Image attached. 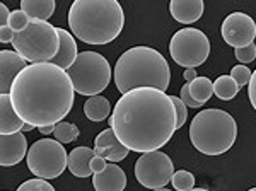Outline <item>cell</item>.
Returning a JSON list of instances; mask_svg holds the SVG:
<instances>
[{"instance_id":"6da1fadb","label":"cell","mask_w":256,"mask_h":191,"mask_svg":"<svg viewBox=\"0 0 256 191\" xmlns=\"http://www.w3.org/2000/svg\"><path fill=\"white\" fill-rule=\"evenodd\" d=\"M178 116L171 96L152 87L123 94L110 118L116 138L128 150L147 154L164 147L172 138Z\"/></svg>"},{"instance_id":"7a4b0ae2","label":"cell","mask_w":256,"mask_h":191,"mask_svg":"<svg viewBox=\"0 0 256 191\" xmlns=\"http://www.w3.org/2000/svg\"><path fill=\"white\" fill-rule=\"evenodd\" d=\"M9 96L19 118L41 128L64 122L74 106L76 89L64 68L32 64L18 76Z\"/></svg>"},{"instance_id":"3957f363","label":"cell","mask_w":256,"mask_h":191,"mask_svg":"<svg viewBox=\"0 0 256 191\" xmlns=\"http://www.w3.org/2000/svg\"><path fill=\"white\" fill-rule=\"evenodd\" d=\"M125 26V12L116 0H76L68 10V28L82 43L108 44Z\"/></svg>"},{"instance_id":"277c9868","label":"cell","mask_w":256,"mask_h":191,"mask_svg":"<svg viewBox=\"0 0 256 191\" xmlns=\"http://www.w3.org/2000/svg\"><path fill=\"white\" fill-rule=\"evenodd\" d=\"M114 84L122 94L140 87H152L166 92L171 84L168 60L158 50L134 46L126 50L114 65Z\"/></svg>"},{"instance_id":"5b68a950","label":"cell","mask_w":256,"mask_h":191,"mask_svg":"<svg viewBox=\"0 0 256 191\" xmlns=\"http://www.w3.org/2000/svg\"><path fill=\"white\" fill-rule=\"evenodd\" d=\"M238 123L224 110L210 108L193 116L190 123V140L204 156H222L236 142Z\"/></svg>"},{"instance_id":"8992f818","label":"cell","mask_w":256,"mask_h":191,"mask_svg":"<svg viewBox=\"0 0 256 191\" xmlns=\"http://www.w3.org/2000/svg\"><path fill=\"white\" fill-rule=\"evenodd\" d=\"M12 46L30 65L50 64L60 50L58 28L46 20H31L24 31L16 32Z\"/></svg>"},{"instance_id":"52a82bcc","label":"cell","mask_w":256,"mask_h":191,"mask_svg":"<svg viewBox=\"0 0 256 191\" xmlns=\"http://www.w3.org/2000/svg\"><path fill=\"white\" fill-rule=\"evenodd\" d=\"M111 72L110 62L96 52H80L76 64L67 70L76 92L88 98L99 96L108 87Z\"/></svg>"},{"instance_id":"ba28073f","label":"cell","mask_w":256,"mask_h":191,"mask_svg":"<svg viewBox=\"0 0 256 191\" xmlns=\"http://www.w3.org/2000/svg\"><path fill=\"white\" fill-rule=\"evenodd\" d=\"M28 168L41 180H56L68 168V154L64 144L55 138L36 140L26 156Z\"/></svg>"},{"instance_id":"9c48e42d","label":"cell","mask_w":256,"mask_h":191,"mask_svg":"<svg viewBox=\"0 0 256 191\" xmlns=\"http://www.w3.org/2000/svg\"><path fill=\"white\" fill-rule=\"evenodd\" d=\"M169 55L178 65L195 68L205 64L210 55V41L204 31L196 28H183L169 41Z\"/></svg>"},{"instance_id":"30bf717a","label":"cell","mask_w":256,"mask_h":191,"mask_svg":"<svg viewBox=\"0 0 256 191\" xmlns=\"http://www.w3.org/2000/svg\"><path fill=\"white\" fill-rule=\"evenodd\" d=\"M174 174V164L171 157L164 152H147L135 162V178L142 186L148 190L166 188Z\"/></svg>"},{"instance_id":"8fae6325","label":"cell","mask_w":256,"mask_h":191,"mask_svg":"<svg viewBox=\"0 0 256 191\" xmlns=\"http://www.w3.org/2000/svg\"><path fill=\"white\" fill-rule=\"evenodd\" d=\"M222 38L234 50L244 48L254 43L256 40V22L251 16L244 12H232L224 19L220 28Z\"/></svg>"},{"instance_id":"7c38bea8","label":"cell","mask_w":256,"mask_h":191,"mask_svg":"<svg viewBox=\"0 0 256 191\" xmlns=\"http://www.w3.org/2000/svg\"><path fill=\"white\" fill-rule=\"evenodd\" d=\"M128 148L116 138L113 128H106L94 138V156L102 157L108 162L116 164L128 157Z\"/></svg>"},{"instance_id":"4fadbf2b","label":"cell","mask_w":256,"mask_h":191,"mask_svg":"<svg viewBox=\"0 0 256 191\" xmlns=\"http://www.w3.org/2000/svg\"><path fill=\"white\" fill-rule=\"evenodd\" d=\"M0 166L2 168H12L18 166L24 156H28V140L22 132L12 135H0Z\"/></svg>"},{"instance_id":"5bb4252c","label":"cell","mask_w":256,"mask_h":191,"mask_svg":"<svg viewBox=\"0 0 256 191\" xmlns=\"http://www.w3.org/2000/svg\"><path fill=\"white\" fill-rule=\"evenodd\" d=\"M28 67V62L24 60L19 53L10 52V50H2L0 52V92L10 94L12 84L18 76Z\"/></svg>"},{"instance_id":"9a60e30c","label":"cell","mask_w":256,"mask_h":191,"mask_svg":"<svg viewBox=\"0 0 256 191\" xmlns=\"http://www.w3.org/2000/svg\"><path fill=\"white\" fill-rule=\"evenodd\" d=\"M92 186L96 191H123L126 188V174L120 166L108 162L102 172L92 174Z\"/></svg>"},{"instance_id":"2e32d148","label":"cell","mask_w":256,"mask_h":191,"mask_svg":"<svg viewBox=\"0 0 256 191\" xmlns=\"http://www.w3.org/2000/svg\"><path fill=\"white\" fill-rule=\"evenodd\" d=\"M205 4L202 0H171L169 12L181 24H193L204 16Z\"/></svg>"},{"instance_id":"e0dca14e","label":"cell","mask_w":256,"mask_h":191,"mask_svg":"<svg viewBox=\"0 0 256 191\" xmlns=\"http://www.w3.org/2000/svg\"><path fill=\"white\" fill-rule=\"evenodd\" d=\"M58 36H60V50L56 53V56L53 58L50 64L56 65V67L64 68L65 72L76 64L79 52H77V43L76 38L72 36V32H68L67 29L58 28Z\"/></svg>"},{"instance_id":"ac0fdd59","label":"cell","mask_w":256,"mask_h":191,"mask_svg":"<svg viewBox=\"0 0 256 191\" xmlns=\"http://www.w3.org/2000/svg\"><path fill=\"white\" fill-rule=\"evenodd\" d=\"M22 120L16 113L9 94H0V135H12L22 132Z\"/></svg>"},{"instance_id":"d6986e66","label":"cell","mask_w":256,"mask_h":191,"mask_svg":"<svg viewBox=\"0 0 256 191\" xmlns=\"http://www.w3.org/2000/svg\"><path fill=\"white\" fill-rule=\"evenodd\" d=\"M94 157V148L77 147L68 154V171L76 178H89L92 176L90 160Z\"/></svg>"},{"instance_id":"ffe728a7","label":"cell","mask_w":256,"mask_h":191,"mask_svg":"<svg viewBox=\"0 0 256 191\" xmlns=\"http://www.w3.org/2000/svg\"><path fill=\"white\" fill-rule=\"evenodd\" d=\"M56 4L53 0H22L20 10L30 16L31 20H46L53 16Z\"/></svg>"},{"instance_id":"44dd1931","label":"cell","mask_w":256,"mask_h":191,"mask_svg":"<svg viewBox=\"0 0 256 191\" xmlns=\"http://www.w3.org/2000/svg\"><path fill=\"white\" fill-rule=\"evenodd\" d=\"M84 113L90 122H104L111 114V104L104 96H92L84 102Z\"/></svg>"},{"instance_id":"7402d4cb","label":"cell","mask_w":256,"mask_h":191,"mask_svg":"<svg viewBox=\"0 0 256 191\" xmlns=\"http://www.w3.org/2000/svg\"><path fill=\"white\" fill-rule=\"evenodd\" d=\"M239 90L241 89H239L236 80L230 76H220L214 82V94H216L218 99H222V101H230V99H234Z\"/></svg>"},{"instance_id":"603a6c76","label":"cell","mask_w":256,"mask_h":191,"mask_svg":"<svg viewBox=\"0 0 256 191\" xmlns=\"http://www.w3.org/2000/svg\"><path fill=\"white\" fill-rule=\"evenodd\" d=\"M190 92H192L193 99L200 102L202 106L214 96V82L208 77H196L195 80L190 84Z\"/></svg>"},{"instance_id":"cb8c5ba5","label":"cell","mask_w":256,"mask_h":191,"mask_svg":"<svg viewBox=\"0 0 256 191\" xmlns=\"http://www.w3.org/2000/svg\"><path fill=\"white\" fill-rule=\"evenodd\" d=\"M55 140H58L60 144H64V145H67L70 142H74V140L77 138V136L80 135V132H79V128L76 126L74 123H68V122H62L56 124V128H55Z\"/></svg>"},{"instance_id":"d4e9b609","label":"cell","mask_w":256,"mask_h":191,"mask_svg":"<svg viewBox=\"0 0 256 191\" xmlns=\"http://www.w3.org/2000/svg\"><path fill=\"white\" fill-rule=\"evenodd\" d=\"M171 184L174 186L176 191H190L195 188V176H193L190 171H184V169H180L172 174Z\"/></svg>"},{"instance_id":"484cf974","label":"cell","mask_w":256,"mask_h":191,"mask_svg":"<svg viewBox=\"0 0 256 191\" xmlns=\"http://www.w3.org/2000/svg\"><path fill=\"white\" fill-rule=\"evenodd\" d=\"M30 22H31V19H30V16L26 14L24 10H12V14H10V19H9V28L12 29L14 32H20V31H24L28 26H30Z\"/></svg>"},{"instance_id":"4316f807","label":"cell","mask_w":256,"mask_h":191,"mask_svg":"<svg viewBox=\"0 0 256 191\" xmlns=\"http://www.w3.org/2000/svg\"><path fill=\"white\" fill-rule=\"evenodd\" d=\"M230 77L236 80V84L239 86V89H242L244 86L250 84L251 80V76H253V70H250L246 67V65H236V67H232L229 74Z\"/></svg>"},{"instance_id":"83f0119b","label":"cell","mask_w":256,"mask_h":191,"mask_svg":"<svg viewBox=\"0 0 256 191\" xmlns=\"http://www.w3.org/2000/svg\"><path fill=\"white\" fill-rule=\"evenodd\" d=\"M16 191H55V188H53L46 180L36 178V180L24 181L22 184H19V188Z\"/></svg>"},{"instance_id":"f1b7e54d","label":"cell","mask_w":256,"mask_h":191,"mask_svg":"<svg viewBox=\"0 0 256 191\" xmlns=\"http://www.w3.org/2000/svg\"><path fill=\"white\" fill-rule=\"evenodd\" d=\"M171 101H172V104H174L176 116H178L176 128L180 130V128L183 126V124L186 123V120H188V110H186V104H184V102L181 101L180 98H176V96H171Z\"/></svg>"},{"instance_id":"f546056e","label":"cell","mask_w":256,"mask_h":191,"mask_svg":"<svg viewBox=\"0 0 256 191\" xmlns=\"http://www.w3.org/2000/svg\"><path fill=\"white\" fill-rule=\"evenodd\" d=\"M234 55L239 62H241V65H246V64H251V62L256 58V44H250V46H244V48H238L236 52H234Z\"/></svg>"},{"instance_id":"4dcf8cb0","label":"cell","mask_w":256,"mask_h":191,"mask_svg":"<svg viewBox=\"0 0 256 191\" xmlns=\"http://www.w3.org/2000/svg\"><path fill=\"white\" fill-rule=\"evenodd\" d=\"M180 99L181 101L186 104V108H195V110H200L202 108V104L200 102H196L195 99H193V96H192V92H190V84L186 82L183 87H181V90H180Z\"/></svg>"},{"instance_id":"1f68e13d","label":"cell","mask_w":256,"mask_h":191,"mask_svg":"<svg viewBox=\"0 0 256 191\" xmlns=\"http://www.w3.org/2000/svg\"><path fill=\"white\" fill-rule=\"evenodd\" d=\"M248 98H250L251 106L256 111V70H253V76H251V80L248 84Z\"/></svg>"},{"instance_id":"d6a6232c","label":"cell","mask_w":256,"mask_h":191,"mask_svg":"<svg viewBox=\"0 0 256 191\" xmlns=\"http://www.w3.org/2000/svg\"><path fill=\"white\" fill-rule=\"evenodd\" d=\"M106 160L102 159V157H98V156H94L92 157V160H90V169H92V172L94 174H98V172H102L106 169Z\"/></svg>"},{"instance_id":"836d02e7","label":"cell","mask_w":256,"mask_h":191,"mask_svg":"<svg viewBox=\"0 0 256 191\" xmlns=\"http://www.w3.org/2000/svg\"><path fill=\"white\" fill-rule=\"evenodd\" d=\"M16 32L12 31L9 26L6 28H0V43H12L14 41Z\"/></svg>"},{"instance_id":"e575fe53","label":"cell","mask_w":256,"mask_h":191,"mask_svg":"<svg viewBox=\"0 0 256 191\" xmlns=\"http://www.w3.org/2000/svg\"><path fill=\"white\" fill-rule=\"evenodd\" d=\"M0 28H6V26H9V19H10V14L12 12L7 9V6L6 4H0Z\"/></svg>"},{"instance_id":"d590c367","label":"cell","mask_w":256,"mask_h":191,"mask_svg":"<svg viewBox=\"0 0 256 191\" xmlns=\"http://www.w3.org/2000/svg\"><path fill=\"white\" fill-rule=\"evenodd\" d=\"M183 77H184V80H186L188 84H192V82L198 77V76H196V70H195V68H186V70L183 72Z\"/></svg>"},{"instance_id":"8d00e7d4","label":"cell","mask_w":256,"mask_h":191,"mask_svg":"<svg viewBox=\"0 0 256 191\" xmlns=\"http://www.w3.org/2000/svg\"><path fill=\"white\" fill-rule=\"evenodd\" d=\"M55 128H56V124H50V126H41L38 130L41 135H50V134H55Z\"/></svg>"},{"instance_id":"74e56055","label":"cell","mask_w":256,"mask_h":191,"mask_svg":"<svg viewBox=\"0 0 256 191\" xmlns=\"http://www.w3.org/2000/svg\"><path fill=\"white\" fill-rule=\"evenodd\" d=\"M31 130H34V126H32V124H24V126H22V134H24V132H31Z\"/></svg>"},{"instance_id":"f35d334b","label":"cell","mask_w":256,"mask_h":191,"mask_svg":"<svg viewBox=\"0 0 256 191\" xmlns=\"http://www.w3.org/2000/svg\"><path fill=\"white\" fill-rule=\"evenodd\" d=\"M190 191H208V190H204V188H193V190H190Z\"/></svg>"},{"instance_id":"ab89813d","label":"cell","mask_w":256,"mask_h":191,"mask_svg":"<svg viewBox=\"0 0 256 191\" xmlns=\"http://www.w3.org/2000/svg\"><path fill=\"white\" fill-rule=\"evenodd\" d=\"M152 191H171V190H168V188H159V190H152Z\"/></svg>"},{"instance_id":"60d3db41","label":"cell","mask_w":256,"mask_h":191,"mask_svg":"<svg viewBox=\"0 0 256 191\" xmlns=\"http://www.w3.org/2000/svg\"><path fill=\"white\" fill-rule=\"evenodd\" d=\"M248 191H256V188H251V190H248Z\"/></svg>"}]
</instances>
